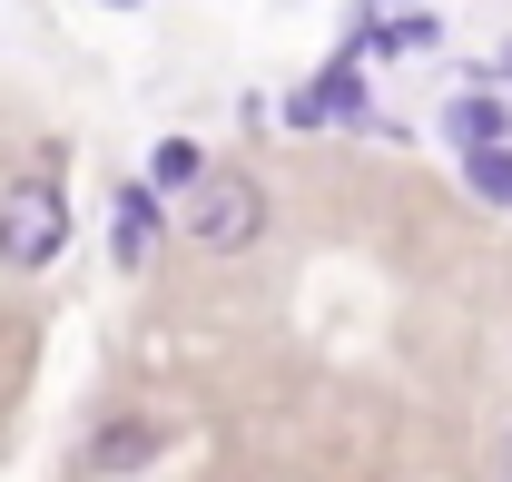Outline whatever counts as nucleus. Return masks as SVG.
Wrapping results in <instances>:
<instances>
[{"mask_svg":"<svg viewBox=\"0 0 512 482\" xmlns=\"http://www.w3.org/2000/svg\"><path fill=\"white\" fill-rule=\"evenodd\" d=\"M434 40H444V20H434L424 0H365L355 30L335 40V60H424Z\"/></svg>","mask_w":512,"mask_h":482,"instance_id":"nucleus-3","label":"nucleus"},{"mask_svg":"<svg viewBox=\"0 0 512 482\" xmlns=\"http://www.w3.org/2000/svg\"><path fill=\"white\" fill-rule=\"evenodd\" d=\"M473 79H512V40H503V60H493V69H473Z\"/></svg>","mask_w":512,"mask_h":482,"instance_id":"nucleus-10","label":"nucleus"},{"mask_svg":"<svg viewBox=\"0 0 512 482\" xmlns=\"http://www.w3.org/2000/svg\"><path fill=\"white\" fill-rule=\"evenodd\" d=\"M148 463H168V423L158 414H119L69 453V473H148Z\"/></svg>","mask_w":512,"mask_h":482,"instance_id":"nucleus-5","label":"nucleus"},{"mask_svg":"<svg viewBox=\"0 0 512 482\" xmlns=\"http://www.w3.org/2000/svg\"><path fill=\"white\" fill-rule=\"evenodd\" d=\"M178 227H188L207 256H237V246L266 237V187H256L247 168H197V178L178 187Z\"/></svg>","mask_w":512,"mask_h":482,"instance_id":"nucleus-1","label":"nucleus"},{"mask_svg":"<svg viewBox=\"0 0 512 482\" xmlns=\"http://www.w3.org/2000/svg\"><path fill=\"white\" fill-rule=\"evenodd\" d=\"M109 10H138V0H109Z\"/></svg>","mask_w":512,"mask_h":482,"instance_id":"nucleus-12","label":"nucleus"},{"mask_svg":"<svg viewBox=\"0 0 512 482\" xmlns=\"http://www.w3.org/2000/svg\"><path fill=\"white\" fill-rule=\"evenodd\" d=\"M493 473H512V433H503V443H493Z\"/></svg>","mask_w":512,"mask_h":482,"instance_id":"nucleus-11","label":"nucleus"},{"mask_svg":"<svg viewBox=\"0 0 512 482\" xmlns=\"http://www.w3.org/2000/svg\"><path fill=\"white\" fill-rule=\"evenodd\" d=\"M197 168H207V148H197V138H158V148H148V187H158V197H178Z\"/></svg>","mask_w":512,"mask_h":482,"instance_id":"nucleus-9","label":"nucleus"},{"mask_svg":"<svg viewBox=\"0 0 512 482\" xmlns=\"http://www.w3.org/2000/svg\"><path fill=\"white\" fill-rule=\"evenodd\" d=\"M60 246H69L60 178H10V187H0V266L40 276V266H60Z\"/></svg>","mask_w":512,"mask_h":482,"instance_id":"nucleus-2","label":"nucleus"},{"mask_svg":"<svg viewBox=\"0 0 512 482\" xmlns=\"http://www.w3.org/2000/svg\"><path fill=\"white\" fill-rule=\"evenodd\" d=\"M109 256H119L128 276L158 256V187L138 178V187H119V237H109Z\"/></svg>","mask_w":512,"mask_h":482,"instance_id":"nucleus-7","label":"nucleus"},{"mask_svg":"<svg viewBox=\"0 0 512 482\" xmlns=\"http://www.w3.org/2000/svg\"><path fill=\"white\" fill-rule=\"evenodd\" d=\"M375 119V89H365V60H325L296 99H286V128H365Z\"/></svg>","mask_w":512,"mask_h":482,"instance_id":"nucleus-4","label":"nucleus"},{"mask_svg":"<svg viewBox=\"0 0 512 482\" xmlns=\"http://www.w3.org/2000/svg\"><path fill=\"white\" fill-rule=\"evenodd\" d=\"M434 119H444L453 148H493V138H512V99H503V79H473V89H453Z\"/></svg>","mask_w":512,"mask_h":482,"instance_id":"nucleus-6","label":"nucleus"},{"mask_svg":"<svg viewBox=\"0 0 512 482\" xmlns=\"http://www.w3.org/2000/svg\"><path fill=\"white\" fill-rule=\"evenodd\" d=\"M463 187H473L483 207H512V138H493V148H463Z\"/></svg>","mask_w":512,"mask_h":482,"instance_id":"nucleus-8","label":"nucleus"}]
</instances>
